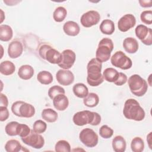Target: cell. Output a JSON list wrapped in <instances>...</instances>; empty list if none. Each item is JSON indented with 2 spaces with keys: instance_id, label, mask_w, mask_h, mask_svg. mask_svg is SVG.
<instances>
[{
  "instance_id": "1",
  "label": "cell",
  "mask_w": 152,
  "mask_h": 152,
  "mask_svg": "<svg viewBox=\"0 0 152 152\" xmlns=\"http://www.w3.org/2000/svg\"><path fill=\"white\" fill-rule=\"evenodd\" d=\"M102 63L96 58H92L87 65V82L92 87L100 85L104 81L103 74L101 73Z\"/></svg>"
},
{
  "instance_id": "2",
  "label": "cell",
  "mask_w": 152,
  "mask_h": 152,
  "mask_svg": "<svg viewBox=\"0 0 152 152\" xmlns=\"http://www.w3.org/2000/svg\"><path fill=\"white\" fill-rule=\"evenodd\" d=\"M123 114L126 119L135 121H142L145 115L140 103L134 99H129L125 101Z\"/></svg>"
},
{
  "instance_id": "3",
  "label": "cell",
  "mask_w": 152,
  "mask_h": 152,
  "mask_svg": "<svg viewBox=\"0 0 152 152\" xmlns=\"http://www.w3.org/2000/svg\"><path fill=\"white\" fill-rule=\"evenodd\" d=\"M101 116L97 112L90 110H82L75 113L73 116V122L77 126L90 124L98 125L101 122Z\"/></svg>"
},
{
  "instance_id": "4",
  "label": "cell",
  "mask_w": 152,
  "mask_h": 152,
  "mask_svg": "<svg viewBox=\"0 0 152 152\" xmlns=\"http://www.w3.org/2000/svg\"><path fill=\"white\" fill-rule=\"evenodd\" d=\"M128 84L131 92L135 96H144L148 89L147 81L138 74H133L128 78Z\"/></svg>"
},
{
  "instance_id": "5",
  "label": "cell",
  "mask_w": 152,
  "mask_h": 152,
  "mask_svg": "<svg viewBox=\"0 0 152 152\" xmlns=\"http://www.w3.org/2000/svg\"><path fill=\"white\" fill-rule=\"evenodd\" d=\"M113 49V41L107 37L102 39L99 43L96 52V58L102 63L107 61L110 58L111 52Z\"/></svg>"
},
{
  "instance_id": "6",
  "label": "cell",
  "mask_w": 152,
  "mask_h": 152,
  "mask_svg": "<svg viewBox=\"0 0 152 152\" xmlns=\"http://www.w3.org/2000/svg\"><path fill=\"white\" fill-rule=\"evenodd\" d=\"M39 56L52 64H59L62 60V55L58 50L49 45H43L39 49Z\"/></svg>"
},
{
  "instance_id": "7",
  "label": "cell",
  "mask_w": 152,
  "mask_h": 152,
  "mask_svg": "<svg viewBox=\"0 0 152 152\" xmlns=\"http://www.w3.org/2000/svg\"><path fill=\"white\" fill-rule=\"evenodd\" d=\"M12 112L18 117L31 118L35 114V108L31 104L23 101H16L11 106Z\"/></svg>"
},
{
  "instance_id": "8",
  "label": "cell",
  "mask_w": 152,
  "mask_h": 152,
  "mask_svg": "<svg viewBox=\"0 0 152 152\" xmlns=\"http://www.w3.org/2000/svg\"><path fill=\"white\" fill-rule=\"evenodd\" d=\"M110 62L113 66L122 69H128L132 67V62L122 51H116L110 58Z\"/></svg>"
},
{
  "instance_id": "9",
  "label": "cell",
  "mask_w": 152,
  "mask_h": 152,
  "mask_svg": "<svg viewBox=\"0 0 152 152\" xmlns=\"http://www.w3.org/2000/svg\"><path fill=\"white\" fill-rule=\"evenodd\" d=\"M80 141L87 147L92 148L97 145L99 141L97 134L89 128L83 129L79 134Z\"/></svg>"
},
{
  "instance_id": "10",
  "label": "cell",
  "mask_w": 152,
  "mask_h": 152,
  "mask_svg": "<svg viewBox=\"0 0 152 152\" xmlns=\"http://www.w3.org/2000/svg\"><path fill=\"white\" fill-rule=\"evenodd\" d=\"M22 141L34 148L40 149L45 144V140L43 137L31 129L30 134L26 137L21 138Z\"/></svg>"
},
{
  "instance_id": "11",
  "label": "cell",
  "mask_w": 152,
  "mask_h": 152,
  "mask_svg": "<svg viewBox=\"0 0 152 152\" xmlns=\"http://www.w3.org/2000/svg\"><path fill=\"white\" fill-rule=\"evenodd\" d=\"M135 33L136 36L145 45L150 46L152 44V33L151 29L148 28L143 24L138 25L135 29Z\"/></svg>"
},
{
  "instance_id": "12",
  "label": "cell",
  "mask_w": 152,
  "mask_h": 152,
  "mask_svg": "<svg viewBox=\"0 0 152 152\" xmlns=\"http://www.w3.org/2000/svg\"><path fill=\"white\" fill-rule=\"evenodd\" d=\"M100 20V14L94 10H90L84 13L80 18V22L84 27H91L96 25Z\"/></svg>"
},
{
  "instance_id": "13",
  "label": "cell",
  "mask_w": 152,
  "mask_h": 152,
  "mask_svg": "<svg viewBox=\"0 0 152 152\" xmlns=\"http://www.w3.org/2000/svg\"><path fill=\"white\" fill-rule=\"evenodd\" d=\"M62 60L61 62L58 64V66L64 69H69L71 68L76 59L75 52L71 49H65L61 53Z\"/></svg>"
},
{
  "instance_id": "14",
  "label": "cell",
  "mask_w": 152,
  "mask_h": 152,
  "mask_svg": "<svg viewBox=\"0 0 152 152\" xmlns=\"http://www.w3.org/2000/svg\"><path fill=\"white\" fill-rule=\"evenodd\" d=\"M136 24V18L133 14H126L123 15L118 22V29L122 32H126L134 27Z\"/></svg>"
},
{
  "instance_id": "15",
  "label": "cell",
  "mask_w": 152,
  "mask_h": 152,
  "mask_svg": "<svg viewBox=\"0 0 152 152\" xmlns=\"http://www.w3.org/2000/svg\"><path fill=\"white\" fill-rule=\"evenodd\" d=\"M57 81L62 86H67L71 84L74 81V75L69 69H61L56 74Z\"/></svg>"
},
{
  "instance_id": "16",
  "label": "cell",
  "mask_w": 152,
  "mask_h": 152,
  "mask_svg": "<svg viewBox=\"0 0 152 152\" xmlns=\"http://www.w3.org/2000/svg\"><path fill=\"white\" fill-rule=\"evenodd\" d=\"M23 52V46L21 42L18 40L12 41L8 45V54L12 59H15L20 56Z\"/></svg>"
},
{
  "instance_id": "17",
  "label": "cell",
  "mask_w": 152,
  "mask_h": 152,
  "mask_svg": "<svg viewBox=\"0 0 152 152\" xmlns=\"http://www.w3.org/2000/svg\"><path fill=\"white\" fill-rule=\"evenodd\" d=\"M54 107L59 111L65 110L69 105V100L65 94H59L53 99Z\"/></svg>"
},
{
  "instance_id": "18",
  "label": "cell",
  "mask_w": 152,
  "mask_h": 152,
  "mask_svg": "<svg viewBox=\"0 0 152 152\" xmlns=\"http://www.w3.org/2000/svg\"><path fill=\"white\" fill-rule=\"evenodd\" d=\"M63 30L66 34L70 36H75L79 34L80 28L76 22L68 21L64 24Z\"/></svg>"
},
{
  "instance_id": "19",
  "label": "cell",
  "mask_w": 152,
  "mask_h": 152,
  "mask_svg": "<svg viewBox=\"0 0 152 152\" xmlns=\"http://www.w3.org/2000/svg\"><path fill=\"white\" fill-rule=\"evenodd\" d=\"M138 42L132 37L125 38L123 42V47L125 50L129 53H135L138 49Z\"/></svg>"
},
{
  "instance_id": "20",
  "label": "cell",
  "mask_w": 152,
  "mask_h": 152,
  "mask_svg": "<svg viewBox=\"0 0 152 152\" xmlns=\"http://www.w3.org/2000/svg\"><path fill=\"white\" fill-rule=\"evenodd\" d=\"M34 73V69L31 65H23L18 69V75L24 80H28L33 76Z\"/></svg>"
},
{
  "instance_id": "21",
  "label": "cell",
  "mask_w": 152,
  "mask_h": 152,
  "mask_svg": "<svg viewBox=\"0 0 152 152\" xmlns=\"http://www.w3.org/2000/svg\"><path fill=\"white\" fill-rule=\"evenodd\" d=\"M112 145L113 150L115 152H124L126 150V141L121 135L115 137L112 140Z\"/></svg>"
},
{
  "instance_id": "22",
  "label": "cell",
  "mask_w": 152,
  "mask_h": 152,
  "mask_svg": "<svg viewBox=\"0 0 152 152\" xmlns=\"http://www.w3.org/2000/svg\"><path fill=\"white\" fill-rule=\"evenodd\" d=\"M99 28L103 34L111 35L115 31V24L111 20L105 19L102 21Z\"/></svg>"
},
{
  "instance_id": "23",
  "label": "cell",
  "mask_w": 152,
  "mask_h": 152,
  "mask_svg": "<svg viewBox=\"0 0 152 152\" xmlns=\"http://www.w3.org/2000/svg\"><path fill=\"white\" fill-rule=\"evenodd\" d=\"M13 36L12 28L7 24H1L0 26V40L3 42H8Z\"/></svg>"
},
{
  "instance_id": "24",
  "label": "cell",
  "mask_w": 152,
  "mask_h": 152,
  "mask_svg": "<svg viewBox=\"0 0 152 152\" xmlns=\"http://www.w3.org/2000/svg\"><path fill=\"white\" fill-rule=\"evenodd\" d=\"M15 70V65L10 61H4L0 64V72L5 75L12 74Z\"/></svg>"
},
{
  "instance_id": "25",
  "label": "cell",
  "mask_w": 152,
  "mask_h": 152,
  "mask_svg": "<svg viewBox=\"0 0 152 152\" xmlns=\"http://www.w3.org/2000/svg\"><path fill=\"white\" fill-rule=\"evenodd\" d=\"M72 90L74 94L79 98H84L88 94V89L87 87L83 83H77L73 87Z\"/></svg>"
},
{
  "instance_id": "26",
  "label": "cell",
  "mask_w": 152,
  "mask_h": 152,
  "mask_svg": "<svg viewBox=\"0 0 152 152\" xmlns=\"http://www.w3.org/2000/svg\"><path fill=\"white\" fill-rule=\"evenodd\" d=\"M42 118L48 122H55L58 119V113L51 108H46L42 110Z\"/></svg>"
},
{
  "instance_id": "27",
  "label": "cell",
  "mask_w": 152,
  "mask_h": 152,
  "mask_svg": "<svg viewBox=\"0 0 152 152\" xmlns=\"http://www.w3.org/2000/svg\"><path fill=\"white\" fill-rule=\"evenodd\" d=\"M118 75L119 72L113 68H107L105 69L103 72L104 79L110 83H114L116 81L118 78Z\"/></svg>"
},
{
  "instance_id": "28",
  "label": "cell",
  "mask_w": 152,
  "mask_h": 152,
  "mask_svg": "<svg viewBox=\"0 0 152 152\" xmlns=\"http://www.w3.org/2000/svg\"><path fill=\"white\" fill-rule=\"evenodd\" d=\"M99 102V97L96 93H90L84 98L83 103L85 106L89 107L96 106Z\"/></svg>"
},
{
  "instance_id": "29",
  "label": "cell",
  "mask_w": 152,
  "mask_h": 152,
  "mask_svg": "<svg viewBox=\"0 0 152 152\" xmlns=\"http://www.w3.org/2000/svg\"><path fill=\"white\" fill-rule=\"evenodd\" d=\"M23 147L17 140H10L5 145V150L7 152H18L22 150Z\"/></svg>"
},
{
  "instance_id": "30",
  "label": "cell",
  "mask_w": 152,
  "mask_h": 152,
  "mask_svg": "<svg viewBox=\"0 0 152 152\" xmlns=\"http://www.w3.org/2000/svg\"><path fill=\"white\" fill-rule=\"evenodd\" d=\"M37 80L42 84L48 85L53 81V76L49 71H42L38 73Z\"/></svg>"
},
{
  "instance_id": "31",
  "label": "cell",
  "mask_w": 152,
  "mask_h": 152,
  "mask_svg": "<svg viewBox=\"0 0 152 152\" xmlns=\"http://www.w3.org/2000/svg\"><path fill=\"white\" fill-rule=\"evenodd\" d=\"M131 148L134 152H142L144 149V142L143 140L139 137L134 138L131 141Z\"/></svg>"
},
{
  "instance_id": "32",
  "label": "cell",
  "mask_w": 152,
  "mask_h": 152,
  "mask_svg": "<svg viewBox=\"0 0 152 152\" xmlns=\"http://www.w3.org/2000/svg\"><path fill=\"white\" fill-rule=\"evenodd\" d=\"M67 15L66 10L63 7H57L53 13V18L56 22H62Z\"/></svg>"
},
{
  "instance_id": "33",
  "label": "cell",
  "mask_w": 152,
  "mask_h": 152,
  "mask_svg": "<svg viewBox=\"0 0 152 152\" xmlns=\"http://www.w3.org/2000/svg\"><path fill=\"white\" fill-rule=\"evenodd\" d=\"M20 123L16 121H12L8 123L5 128V132L10 136L18 135V128Z\"/></svg>"
},
{
  "instance_id": "34",
  "label": "cell",
  "mask_w": 152,
  "mask_h": 152,
  "mask_svg": "<svg viewBox=\"0 0 152 152\" xmlns=\"http://www.w3.org/2000/svg\"><path fill=\"white\" fill-rule=\"evenodd\" d=\"M55 150L57 152H69L71 151V145L67 141L59 140L56 143Z\"/></svg>"
},
{
  "instance_id": "35",
  "label": "cell",
  "mask_w": 152,
  "mask_h": 152,
  "mask_svg": "<svg viewBox=\"0 0 152 152\" xmlns=\"http://www.w3.org/2000/svg\"><path fill=\"white\" fill-rule=\"evenodd\" d=\"M47 124L42 120L39 119L36 121L33 125V129L38 134H42L46 130Z\"/></svg>"
},
{
  "instance_id": "36",
  "label": "cell",
  "mask_w": 152,
  "mask_h": 152,
  "mask_svg": "<svg viewBox=\"0 0 152 152\" xmlns=\"http://www.w3.org/2000/svg\"><path fill=\"white\" fill-rule=\"evenodd\" d=\"M99 132L100 135L104 139L111 138L113 134V130L106 125H102L100 128Z\"/></svg>"
},
{
  "instance_id": "37",
  "label": "cell",
  "mask_w": 152,
  "mask_h": 152,
  "mask_svg": "<svg viewBox=\"0 0 152 152\" xmlns=\"http://www.w3.org/2000/svg\"><path fill=\"white\" fill-rule=\"evenodd\" d=\"M65 91L64 88L59 86H53L51 87L48 90V96L50 99L53 100V99L59 94H65Z\"/></svg>"
},
{
  "instance_id": "38",
  "label": "cell",
  "mask_w": 152,
  "mask_h": 152,
  "mask_svg": "<svg viewBox=\"0 0 152 152\" xmlns=\"http://www.w3.org/2000/svg\"><path fill=\"white\" fill-rule=\"evenodd\" d=\"M141 21L146 24L150 25L152 23V11L145 10L142 11L140 15Z\"/></svg>"
},
{
  "instance_id": "39",
  "label": "cell",
  "mask_w": 152,
  "mask_h": 152,
  "mask_svg": "<svg viewBox=\"0 0 152 152\" xmlns=\"http://www.w3.org/2000/svg\"><path fill=\"white\" fill-rule=\"evenodd\" d=\"M31 129L29 126L24 124H19L18 128V135H19L21 138L27 137L30 132Z\"/></svg>"
},
{
  "instance_id": "40",
  "label": "cell",
  "mask_w": 152,
  "mask_h": 152,
  "mask_svg": "<svg viewBox=\"0 0 152 152\" xmlns=\"http://www.w3.org/2000/svg\"><path fill=\"white\" fill-rule=\"evenodd\" d=\"M127 81V76L123 72H119V75L117 80L114 82V84L118 86H121Z\"/></svg>"
},
{
  "instance_id": "41",
  "label": "cell",
  "mask_w": 152,
  "mask_h": 152,
  "mask_svg": "<svg viewBox=\"0 0 152 152\" xmlns=\"http://www.w3.org/2000/svg\"><path fill=\"white\" fill-rule=\"evenodd\" d=\"M9 115L7 107L0 106V121L1 122L6 121L8 118Z\"/></svg>"
},
{
  "instance_id": "42",
  "label": "cell",
  "mask_w": 152,
  "mask_h": 152,
  "mask_svg": "<svg viewBox=\"0 0 152 152\" xmlns=\"http://www.w3.org/2000/svg\"><path fill=\"white\" fill-rule=\"evenodd\" d=\"M0 101H1V106L7 107L8 105V100L7 97L3 93H1L0 94Z\"/></svg>"
},
{
  "instance_id": "43",
  "label": "cell",
  "mask_w": 152,
  "mask_h": 152,
  "mask_svg": "<svg viewBox=\"0 0 152 152\" xmlns=\"http://www.w3.org/2000/svg\"><path fill=\"white\" fill-rule=\"evenodd\" d=\"M139 3L140 4V6L144 8H147V7H151L152 6V1L151 0L149 1H144V0H140Z\"/></svg>"
},
{
  "instance_id": "44",
  "label": "cell",
  "mask_w": 152,
  "mask_h": 152,
  "mask_svg": "<svg viewBox=\"0 0 152 152\" xmlns=\"http://www.w3.org/2000/svg\"><path fill=\"white\" fill-rule=\"evenodd\" d=\"M151 132H150L149 134L147 136V141L148 142V146L151 149V141L150 140L151 139Z\"/></svg>"
}]
</instances>
